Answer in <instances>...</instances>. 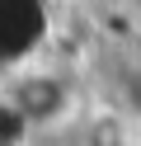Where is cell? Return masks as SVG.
Here are the masks:
<instances>
[{"instance_id":"1","label":"cell","mask_w":141,"mask_h":146,"mask_svg":"<svg viewBox=\"0 0 141 146\" xmlns=\"http://www.w3.org/2000/svg\"><path fill=\"white\" fill-rule=\"evenodd\" d=\"M61 104H66V90L56 85V80H47V76L24 80V85L14 90V113H19V118H28V123L61 113Z\"/></svg>"},{"instance_id":"2","label":"cell","mask_w":141,"mask_h":146,"mask_svg":"<svg viewBox=\"0 0 141 146\" xmlns=\"http://www.w3.org/2000/svg\"><path fill=\"white\" fill-rule=\"evenodd\" d=\"M80 146H127V123H122V118H113V113L89 118V123H85Z\"/></svg>"}]
</instances>
